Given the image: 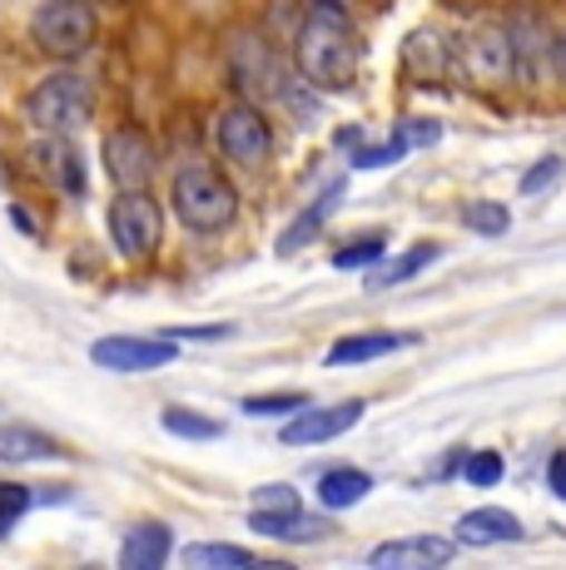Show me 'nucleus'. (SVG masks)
<instances>
[{
  "label": "nucleus",
  "mask_w": 566,
  "mask_h": 570,
  "mask_svg": "<svg viewBox=\"0 0 566 570\" xmlns=\"http://www.w3.org/2000/svg\"><path fill=\"white\" fill-rule=\"evenodd\" d=\"M299 70L319 90H348L358 80V40L339 0H313L299 30Z\"/></svg>",
  "instance_id": "nucleus-1"
},
{
  "label": "nucleus",
  "mask_w": 566,
  "mask_h": 570,
  "mask_svg": "<svg viewBox=\"0 0 566 570\" xmlns=\"http://www.w3.org/2000/svg\"><path fill=\"white\" fill-rule=\"evenodd\" d=\"M174 214H179L184 228H194V234H219V228L234 224L238 194L209 164H184V169L174 174Z\"/></svg>",
  "instance_id": "nucleus-2"
},
{
  "label": "nucleus",
  "mask_w": 566,
  "mask_h": 570,
  "mask_svg": "<svg viewBox=\"0 0 566 570\" xmlns=\"http://www.w3.org/2000/svg\"><path fill=\"white\" fill-rule=\"evenodd\" d=\"M457 70H462V80L472 85V90H487V95L511 90V85L521 80V60H517V46H511V30L492 26V20L472 26L457 40Z\"/></svg>",
  "instance_id": "nucleus-3"
},
{
  "label": "nucleus",
  "mask_w": 566,
  "mask_h": 570,
  "mask_svg": "<svg viewBox=\"0 0 566 570\" xmlns=\"http://www.w3.org/2000/svg\"><path fill=\"white\" fill-rule=\"evenodd\" d=\"M26 115H30V125L46 129V135H70V129H80L85 119L95 115V90H90V80H80V75H70V70L46 75V80L26 95Z\"/></svg>",
  "instance_id": "nucleus-4"
},
{
  "label": "nucleus",
  "mask_w": 566,
  "mask_h": 570,
  "mask_svg": "<svg viewBox=\"0 0 566 570\" xmlns=\"http://www.w3.org/2000/svg\"><path fill=\"white\" fill-rule=\"evenodd\" d=\"M36 46L50 55V60H75L95 46L100 36V10L90 0H46L36 10V26H30Z\"/></svg>",
  "instance_id": "nucleus-5"
},
{
  "label": "nucleus",
  "mask_w": 566,
  "mask_h": 570,
  "mask_svg": "<svg viewBox=\"0 0 566 570\" xmlns=\"http://www.w3.org/2000/svg\"><path fill=\"white\" fill-rule=\"evenodd\" d=\"M110 238L125 258H149L165 238V214H159L155 194L135 189V194H119L110 204Z\"/></svg>",
  "instance_id": "nucleus-6"
},
{
  "label": "nucleus",
  "mask_w": 566,
  "mask_h": 570,
  "mask_svg": "<svg viewBox=\"0 0 566 570\" xmlns=\"http://www.w3.org/2000/svg\"><path fill=\"white\" fill-rule=\"evenodd\" d=\"M90 357L105 372H155L179 357V343L174 337H100Z\"/></svg>",
  "instance_id": "nucleus-7"
},
{
  "label": "nucleus",
  "mask_w": 566,
  "mask_h": 570,
  "mask_svg": "<svg viewBox=\"0 0 566 570\" xmlns=\"http://www.w3.org/2000/svg\"><path fill=\"white\" fill-rule=\"evenodd\" d=\"M105 169H110V184L119 194H135L155 184V149L139 129H115L105 139Z\"/></svg>",
  "instance_id": "nucleus-8"
},
{
  "label": "nucleus",
  "mask_w": 566,
  "mask_h": 570,
  "mask_svg": "<svg viewBox=\"0 0 566 570\" xmlns=\"http://www.w3.org/2000/svg\"><path fill=\"white\" fill-rule=\"evenodd\" d=\"M214 129H219V149L234 164H264L269 159L274 135H269V119L258 115L254 105H228Z\"/></svg>",
  "instance_id": "nucleus-9"
},
{
  "label": "nucleus",
  "mask_w": 566,
  "mask_h": 570,
  "mask_svg": "<svg viewBox=\"0 0 566 570\" xmlns=\"http://www.w3.org/2000/svg\"><path fill=\"white\" fill-rule=\"evenodd\" d=\"M363 412H368L363 397L333 402V407H303L289 426H283V446H319V442H333V436L353 432V426L363 422Z\"/></svg>",
  "instance_id": "nucleus-10"
},
{
  "label": "nucleus",
  "mask_w": 566,
  "mask_h": 570,
  "mask_svg": "<svg viewBox=\"0 0 566 570\" xmlns=\"http://www.w3.org/2000/svg\"><path fill=\"white\" fill-rule=\"evenodd\" d=\"M30 169H36L56 194H75V199H80L85 184H90L85 179V155L65 135L36 139V145H30Z\"/></svg>",
  "instance_id": "nucleus-11"
},
{
  "label": "nucleus",
  "mask_w": 566,
  "mask_h": 570,
  "mask_svg": "<svg viewBox=\"0 0 566 570\" xmlns=\"http://www.w3.org/2000/svg\"><path fill=\"white\" fill-rule=\"evenodd\" d=\"M234 80L244 95H254V100H279V95H289V85H283V70L274 60V50L264 46L258 36H238L234 40Z\"/></svg>",
  "instance_id": "nucleus-12"
},
{
  "label": "nucleus",
  "mask_w": 566,
  "mask_h": 570,
  "mask_svg": "<svg viewBox=\"0 0 566 570\" xmlns=\"http://www.w3.org/2000/svg\"><path fill=\"white\" fill-rule=\"evenodd\" d=\"M462 541H448V535H402V541H383L368 551V566L378 570H432L448 566Z\"/></svg>",
  "instance_id": "nucleus-13"
},
{
  "label": "nucleus",
  "mask_w": 566,
  "mask_h": 570,
  "mask_svg": "<svg viewBox=\"0 0 566 570\" xmlns=\"http://www.w3.org/2000/svg\"><path fill=\"white\" fill-rule=\"evenodd\" d=\"M457 65V46H448V36L432 26H418L408 40H402V70H408V80L418 85H438L448 80Z\"/></svg>",
  "instance_id": "nucleus-14"
},
{
  "label": "nucleus",
  "mask_w": 566,
  "mask_h": 570,
  "mask_svg": "<svg viewBox=\"0 0 566 570\" xmlns=\"http://www.w3.org/2000/svg\"><path fill=\"white\" fill-rule=\"evenodd\" d=\"M412 343H418V333H353V337H339L323 363L329 367H358V363H373V357L402 353V347H412Z\"/></svg>",
  "instance_id": "nucleus-15"
},
{
  "label": "nucleus",
  "mask_w": 566,
  "mask_h": 570,
  "mask_svg": "<svg viewBox=\"0 0 566 570\" xmlns=\"http://www.w3.org/2000/svg\"><path fill=\"white\" fill-rule=\"evenodd\" d=\"M521 521L502 507H477L457 521V541L462 546H507V541H521Z\"/></svg>",
  "instance_id": "nucleus-16"
},
{
  "label": "nucleus",
  "mask_w": 566,
  "mask_h": 570,
  "mask_svg": "<svg viewBox=\"0 0 566 570\" xmlns=\"http://www.w3.org/2000/svg\"><path fill=\"white\" fill-rule=\"evenodd\" d=\"M56 456H65L56 436L36 432V426H26V422H6V426H0V462H6V466L56 462Z\"/></svg>",
  "instance_id": "nucleus-17"
},
{
  "label": "nucleus",
  "mask_w": 566,
  "mask_h": 570,
  "mask_svg": "<svg viewBox=\"0 0 566 570\" xmlns=\"http://www.w3.org/2000/svg\"><path fill=\"white\" fill-rule=\"evenodd\" d=\"M174 541H169V525H135V531L125 535V546H119V566L125 570H159L169 561Z\"/></svg>",
  "instance_id": "nucleus-18"
},
{
  "label": "nucleus",
  "mask_w": 566,
  "mask_h": 570,
  "mask_svg": "<svg viewBox=\"0 0 566 570\" xmlns=\"http://www.w3.org/2000/svg\"><path fill=\"white\" fill-rule=\"evenodd\" d=\"M343 189H348V184L339 179V184H333V189H323V199H319V204H309L299 218H293L289 228H283V234H279V254H283V258H289V254H299L303 244H313V238L323 234V224H329L333 204L343 199Z\"/></svg>",
  "instance_id": "nucleus-19"
},
{
  "label": "nucleus",
  "mask_w": 566,
  "mask_h": 570,
  "mask_svg": "<svg viewBox=\"0 0 566 570\" xmlns=\"http://www.w3.org/2000/svg\"><path fill=\"white\" fill-rule=\"evenodd\" d=\"M248 531L269 535V541H323L333 531L323 517H303V511H289V517H269V511H254L248 517Z\"/></svg>",
  "instance_id": "nucleus-20"
},
{
  "label": "nucleus",
  "mask_w": 566,
  "mask_h": 570,
  "mask_svg": "<svg viewBox=\"0 0 566 570\" xmlns=\"http://www.w3.org/2000/svg\"><path fill=\"white\" fill-rule=\"evenodd\" d=\"M368 491H373V476H368V471H358V466H333V471H323V476H319V501L329 511L358 507Z\"/></svg>",
  "instance_id": "nucleus-21"
},
{
  "label": "nucleus",
  "mask_w": 566,
  "mask_h": 570,
  "mask_svg": "<svg viewBox=\"0 0 566 570\" xmlns=\"http://www.w3.org/2000/svg\"><path fill=\"white\" fill-rule=\"evenodd\" d=\"M438 254H442L438 244H412L398 263H378V268L363 278V288H368V293H383V288H393V283H408L412 273H422V268H428V263L438 258Z\"/></svg>",
  "instance_id": "nucleus-22"
},
{
  "label": "nucleus",
  "mask_w": 566,
  "mask_h": 570,
  "mask_svg": "<svg viewBox=\"0 0 566 570\" xmlns=\"http://www.w3.org/2000/svg\"><path fill=\"white\" fill-rule=\"evenodd\" d=\"M179 561H184V566H194V570H224V566H254V551H244V546L199 541V546H184Z\"/></svg>",
  "instance_id": "nucleus-23"
},
{
  "label": "nucleus",
  "mask_w": 566,
  "mask_h": 570,
  "mask_svg": "<svg viewBox=\"0 0 566 570\" xmlns=\"http://www.w3.org/2000/svg\"><path fill=\"white\" fill-rule=\"evenodd\" d=\"M165 432L169 436H184V442H219L224 436V422H214V416H199L189 407H165Z\"/></svg>",
  "instance_id": "nucleus-24"
},
{
  "label": "nucleus",
  "mask_w": 566,
  "mask_h": 570,
  "mask_svg": "<svg viewBox=\"0 0 566 570\" xmlns=\"http://www.w3.org/2000/svg\"><path fill=\"white\" fill-rule=\"evenodd\" d=\"M462 224L472 228V234L502 238L507 228H511V214H507V204H492V199H482V204H467V208H462Z\"/></svg>",
  "instance_id": "nucleus-25"
},
{
  "label": "nucleus",
  "mask_w": 566,
  "mask_h": 570,
  "mask_svg": "<svg viewBox=\"0 0 566 570\" xmlns=\"http://www.w3.org/2000/svg\"><path fill=\"white\" fill-rule=\"evenodd\" d=\"M388 254V238L383 234H363V238H353V244H343L339 254H333V268H368V263H378Z\"/></svg>",
  "instance_id": "nucleus-26"
},
{
  "label": "nucleus",
  "mask_w": 566,
  "mask_h": 570,
  "mask_svg": "<svg viewBox=\"0 0 566 570\" xmlns=\"http://www.w3.org/2000/svg\"><path fill=\"white\" fill-rule=\"evenodd\" d=\"M309 392H269V397H244L248 416H283V412H303Z\"/></svg>",
  "instance_id": "nucleus-27"
},
{
  "label": "nucleus",
  "mask_w": 566,
  "mask_h": 570,
  "mask_svg": "<svg viewBox=\"0 0 566 570\" xmlns=\"http://www.w3.org/2000/svg\"><path fill=\"white\" fill-rule=\"evenodd\" d=\"M254 511H269V517H289V511H303L299 491L289 481H274V487H258L254 491Z\"/></svg>",
  "instance_id": "nucleus-28"
},
{
  "label": "nucleus",
  "mask_w": 566,
  "mask_h": 570,
  "mask_svg": "<svg viewBox=\"0 0 566 570\" xmlns=\"http://www.w3.org/2000/svg\"><path fill=\"white\" fill-rule=\"evenodd\" d=\"M502 456L497 452H472L467 456V466H462V476L472 481V487H497V481H502Z\"/></svg>",
  "instance_id": "nucleus-29"
},
{
  "label": "nucleus",
  "mask_w": 566,
  "mask_h": 570,
  "mask_svg": "<svg viewBox=\"0 0 566 570\" xmlns=\"http://www.w3.org/2000/svg\"><path fill=\"white\" fill-rule=\"evenodd\" d=\"M30 507H36V497H30L26 487H0V535H6L20 517H26Z\"/></svg>",
  "instance_id": "nucleus-30"
},
{
  "label": "nucleus",
  "mask_w": 566,
  "mask_h": 570,
  "mask_svg": "<svg viewBox=\"0 0 566 570\" xmlns=\"http://www.w3.org/2000/svg\"><path fill=\"white\" fill-rule=\"evenodd\" d=\"M402 155H408V139H388V145H368L353 155V169H378V164H398Z\"/></svg>",
  "instance_id": "nucleus-31"
},
{
  "label": "nucleus",
  "mask_w": 566,
  "mask_h": 570,
  "mask_svg": "<svg viewBox=\"0 0 566 570\" xmlns=\"http://www.w3.org/2000/svg\"><path fill=\"white\" fill-rule=\"evenodd\" d=\"M566 169V164L557 159V155H547V159H537V164H531V169H527V179H521V194H541V189H547V184H557V174Z\"/></svg>",
  "instance_id": "nucleus-32"
},
{
  "label": "nucleus",
  "mask_w": 566,
  "mask_h": 570,
  "mask_svg": "<svg viewBox=\"0 0 566 570\" xmlns=\"http://www.w3.org/2000/svg\"><path fill=\"white\" fill-rule=\"evenodd\" d=\"M398 135L408 139V149H422V145H438V139H442V125H438V119H408Z\"/></svg>",
  "instance_id": "nucleus-33"
},
{
  "label": "nucleus",
  "mask_w": 566,
  "mask_h": 570,
  "mask_svg": "<svg viewBox=\"0 0 566 570\" xmlns=\"http://www.w3.org/2000/svg\"><path fill=\"white\" fill-rule=\"evenodd\" d=\"M234 323H209V327H169L174 343H214V337H228Z\"/></svg>",
  "instance_id": "nucleus-34"
},
{
  "label": "nucleus",
  "mask_w": 566,
  "mask_h": 570,
  "mask_svg": "<svg viewBox=\"0 0 566 570\" xmlns=\"http://www.w3.org/2000/svg\"><path fill=\"white\" fill-rule=\"evenodd\" d=\"M547 481H552V491L566 501V452L562 456H552V466H547Z\"/></svg>",
  "instance_id": "nucleus-35"
},
{
  "label": "nucleus",
  "mask_w": 566,
  "mask_h": 570,
  "mask_svg": "<svg viewBox=\"0 0 566 570\" xmlns=\"http://www.w3.org/2000/svg\"><path fill=\"white\" fill-rule=\"evenodd\" d=\"M10 214H16V228H26V234H40V228H36V218H30V214H26V208H20V204L10 208Z\"/></svg>",
  "instance_id": "nucleus-36"
},
{
  "label": "nucleus",
  "mask_w": 566,
  "mask_h": 570,
  "mask_svg": "<svg viewBox=\"0 0 566 570\" xmlns=\"http://www.w3.org/2000/svg\"><path fill=\"white\" fill-rule=\"evenodd\" d=\"M552 65H557V75H562V80H566V30H562V36H557V60H552Z\"/></svg>",
  "instance_id": "nucleus-37"
}]
</instances>
